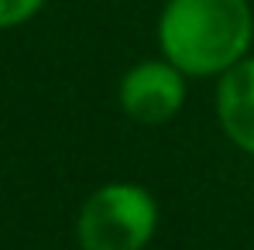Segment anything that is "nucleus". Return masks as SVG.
Returning a JSON list of instances; mask_svg holds the SVG:
<instances>
[{
    "mask_svg": "<svg viewBox=\"0 0 254 250\" xmlns=\"http://www.w3.org/2000/svg\"><path fill=\"white\" fill-rule=\"evenodd\" d=\"M158 230V202L137 182H110L89 192L76 212L83 250H144Z\"/></svg>",
    "mask_w": 254,
    "mask_h": 250,
    "instance_id": "2",
    "label": "nucleus"
},
{
    "mask_svg": "<svg viewBox=\"0 0 254 250\" xmlns=\"http://www.w3.org/2000/svg\"><path fill=\"white\" fill-rule=\"evenodd\" d=\"M216 120L220 130L244 154H254V55L227 69L216 83Z\"/></svg>",
    "mask_w": 254,
    "mask_h": 250,
    "instance_id": "4",
    "label": "nucleus"
},
{
    "mask_svg": "<svg viewBox=\"0 0 254 250\" xmlns=\"http://www.w3.org/2000/svg\"><path fill=\"white\" fill-rule=\"evenodd\" d=\"M155 38L162 58L189 79H220L251 55L254 7L251 0H165Z\"/></svg>",
    "mask_w": 254,
    "mask_h": 250,
    "instance_id": "1",
    "label": "nucleus"
},
{
    "mask_svg": "<svg viewBox=\"0 0 254 250\" xmlns=\"http://www.w3.org/2000/svg\"><path fill=\"white\" fill-rule=\"evenodd\" d=\"M48 0H0V31H14L42 14Z\"/></svg>",
    "mask_w": 254,
    "mask_h": 250,
    "instance_id": "5",
    "label": "nucleus"
},
{
    "mask_svg": "<svg viewBox=\"0 0 254 250\" xmlns=\"http://www.w3.org/2000/svg\"><path fill=\"white\" fill-rule=\"evenodd\" d=\"M186 72H179L169 58L134 62L117 83V103L127 120L141 127H162L179 117L186 106Z\"/></svg>",
    "mask_w": 254,
    "mask_h": 250,
    "instance_id": "3",
    "label": "nucleus"
}]
</instances>
